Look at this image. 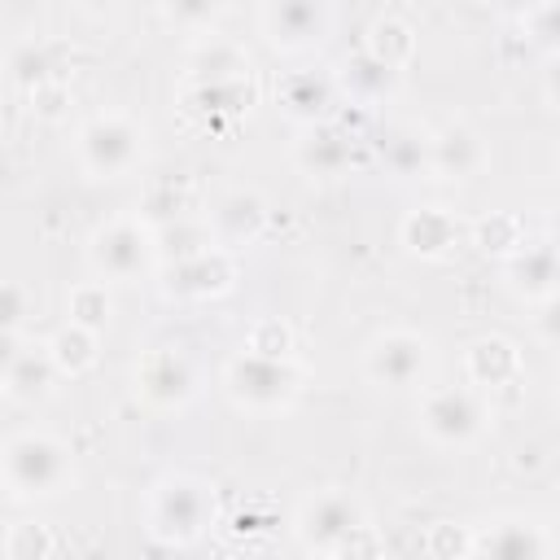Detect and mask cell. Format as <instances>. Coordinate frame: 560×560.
Returning a JSON list of instances; mask_svg holds the SVG:
<instances>
[{
  "label": "cell",
  "instance_id": "26",
  "mask_svg": "<svg viewBox=\"0 0 560 560\" xmlns=\"http://www.w3.org/2000/svg\"><path fill=\"white\" fill-rule=\"evenodd\" d=\"M363 48H368L372 57H381L385 66L407 70L411 57H416V35H411V26H407L402 18L385 13V18H376V22L368 26V44H363Z\"/></svg>",
  "mask_w": 560,
  "mask_h": 560
},
{
  "label": "cell",
  "instance_id": "8",
  "mask_svg": "<svg viewBox=\"0 0 560 560\" xmlns=\"http://www.w3.org/2000/svg\"><path fill=\"white\" fill-rule=\"evenodd\" d=\"M429 363H433L429 337L411 328H385L363 346V376L376 389H411L416 381H424Z\"/></svg>",
  "mask_w": 560,
  "mask_h": 560
},
{
  "label": "cell",
  "instance_id": "24",
  "mask_svg": "<svg viewBox=\"0 0 560 560\" xmlns=\"http://www.w3.org/2000/svg\"><path fill=\"white\" fill-rule=\"evenodd\" d=\"M96 346H101V332L88 328V324H74V319H66V324L48 337V350H52L61 376H79V372H88V368L96 363V354H101Z\"/></svg>",
  "mask_w": 560,
  "mask_h": 560
},
{
  "label": "cell",
  "instance_id": "4",
  "mask_svg": "<svg viewBox=\"0 0 560 560\" xmlns=\"http://www.w3.org/2000/svg\"><path fill=\"white\" fill-rule=\"evenodd\" d=\"M74 158L83 166V175L92 179H118L131 175L144 158V127L118 109L109 114H92L79 131H74Z\"/></svg>",
  "mask_w": 560,
  "mask_h": 560
},
{
  "label": "cell",
  "instance_id": "7",
  "mask_svg": "<svg viewBox=\"0 0 560 560\" xmlns=\"http://www.w3.org/2000/svg\"><path fill=\"white\" fill-rule=\"evenodd\" d=\"M368 525L363 503L350 490H315L293 521V534L302 542V551H319V556H341L346 542Z\"/></svg>",
  "mask_w": 560,
  "mask_h": 560
},
{
  "label": "cell",
  "instance_id": "38",
  "mask_svg": "<svg viewBox=\"0 0 560 560\" xmlns=\"http://www.w3.org/2000/svg\"><path fill=\"white\" fill-rule=\"evenodd\" d=\"M481 4H486V9H494L499 18H529L542 0H481Z\"/></svg>",
  "mask_w": 560,
  "mask_h": 560
},
{
  "label": "cell",
  "instance_id": "9",
  "mask_svg": "<svg viewBox=\"0 0 560 560\" xmlns=\"http://www.w3.org/2000/svg\"><path fill=\"white\" fill-rule=\"evenodd\" d=\"M158 276H162L158 289H162L166 302H210V298H223L236 284V254L223 249V245H210L201 254L162 262Z\"/></svg>",
  "mask_w": 560,
  "mask_h": 560
},
{
  "label": "cell",
  "instance_id": "25",
  "mask_svg": "<svg viewBox=\"0 0 560 560\" xmlns=\"http://www.w3.org/2000/svg\"><path fill=\"white\" fill-rule=\"evenodd\" d=\"M153 241H158V258L162 262H175V258H188V254H201V249L219 245L214 232H210V219H192V214L171 219V223H158L153 228Z\"/></svg>",
  "mask_w": 560,
  "mask_h": 560
},
{
  "label": "cell",
  "instance_id": "30",
  "mask_svg": "<svg viewBox=\"0 0 560 560\" xmlns=\"http://www.w3.org/2000/svg\"><path fill=\"white\" fill-rule=\"evenodd\" d=\"M66 311H70L74 324H88V328L101 332V328L109 324V315H114V302H109L105 280H83V284H74L70 298H66Z\"/></svg>",
  "mask_w": 560,
  "mask_h": 560
},
{
  "label": "cell",
  "instance_id": "13",
  "mask_svg": "<svg viewBox=\"0 0 560 560\" xmlns=\"http://www.w3.org/2000/svg\"><path fill=\"white\" fill-rule=\"evenodd\" d=\"M486 162H490L486 140L464 122H446L429 136V175H438V179H451V184L477 179L486 171Z\"/></svg>",
  "mask_w": 560,
  "mask_h": 560
},
{
  "label": "cell",
  "instance_id": "5",
  "mask_svg": "<svg viewBox=\"0 0 560 560\" xmlns=\"http://www.w3.org/2000/svg\"><path fill=\"white\" fill-rule=\"evenodd\" d=\"M88 267L109 284H127L162 267L149 219H109L88 236Z\"/></svg>",
  "mask_w": 560,
  "mask_h": 560
},
{
  "label": "cell",
  "instance_id": "3",
  "mask_svg": "<svg viewBox=\"0 0 560 560\" xmlns=\"http://www.w3.org/2000/svg\"><path fill=\"white\" fill-rule=\"evenodd\" d=\"M223 394L241 411H284L302 394V368L289 354H262L245 346L223 363Z\"/></svg>",
  "mask_w": 560,
  "mask_h": 560
},
{
  "label": "cell",
  "instance_id": "28",
  "mask_svg": "<svg viewBox=\"0 0 560 560\" xmlns=\"http://www.w3.org/2000/svg\"><path fill=\"white\" fill-rule=\"evenodd\" d=\"M162 22L188 35H206L219 26V18L228 13V0H158Z\"/></svg>",
  "mask_w": 560,
  "mask_h": 560
},
{
  "label": "cell",
  "instance_id": "16",
  "mask_svg": "<svg viewBox=\"0 0 560 560\" xmlns=\"http://www.w3.org/2000/svg\"><path fill=\"white\" fill-rule=\"evenodd\" d=\"M293 158L311 179H337V175H346L354 166V140L332 122H311L302 131Z\"/></svg>",
  "mask_w": 560,
  "mask_h": 560
},
{
  "label": "cell",
  "instance_id": "15",
  "mask_svg": "<svg viewBox=\"0 0 560 560\" xmlns=\"http://www.w3.org/2000/svg\"><path fill=\"white\" fill-rule=\"evenodd\" d=\"M206 219H210L214 241H219L223 249H232V254H236L241 245H254V241L267 232V201H262L258 192L236 188V192L219 197V201H214V210H210Z\"/></svg>",
  "mask_w": 560,
  "mask_h": 560
},
{
  "label": "cell",
  "instance_id": "14",
  "mask_svg": "<svg viewBox=\"0 0 560 560\" xmlns=\"http://www.w3.org/2000/svg\"><path fill=\"white\" fill-rule=\"evenodd\" d=\"M503 280L525 302H542V298L560 293V245L556 241H525L516 254L503 258Z\"/></svg>",
  "mask_w": 560,
  "mask_h": 560
},
{
  "label": "cell",
  "instance_id": "40",
  "mask_svg": "<svg viewBox=\"0 0 560 560\" xmlns=\"http://www.w3.org/2000/svg\"><path fill=\"white\" fill-rule=\"evenodd\" d=\"M74 4H79L83 13H92V18H96V13H109L118 0H74Z\"/></svg>",
  "mask_w": 560,
  "mask_h": 560
},
{
  "label": "cell",
  "instance_id": "32",
  "mask_svg": "<svg viewBox=\"0 0 560 560\" xmlns=\"http://www.w3.org/2000/svg\"><path fill=\"white\" fill-rule=\"evenodd\" d=\"M57 542L39 529V525H9L4 534V556L9 560H39V556H52Z\"/></svg>",
  "mask_w": 560,
  "mask_h": 560
},
{
  "label": "cell",
  "instance_id": "1",
  "mask_svg": "<svg viewBox=\"0 0 560 560\" xmlns=\"http://www.w3.org/2000/svg\"><path fill=\"white\" fill-rule=\"evenodd\" d=\"M0 481L13 503L57 499L74 481V451L39 429H22L0 451Z\"/></svg>",
  "mask_w": 560,
  "mask_h": 560
},
{
  "label": "cell",
  "instance_id": "27",
  "mask_svg": "<svg viewBox=\"0 0 560 560\" xmlns=\"http://www.w3.org/2000/svg\"><path fill=\"white\" fill-rule=\"evenodd\" d=\"M381 158H385V171L398 175V179L429 175V131H420V127H398V131H389Z\"/></svg>",
  "mask_w": 560,
  "mask_h": 560
},
{
  "label": "cell",
  "instance_id": "36",
  "mask_svg": "<svg viewBox=\"0 0 560 560\" xmlns=\"http://www.w3.org/2000/svg\"><path fill=\"white\" fill-rule=\"evenodd\" d=\"M534 306H538V315H534L538 341H547V346L560 350V293H551V298H542V302H534Z\"/></svg>",
  "mask_w": 560,
  "mask_h": 560
},
{
  "label": "cell",
  "instance_id": "11",
  "mask_svg": "<svg viewBox=\"0 0 560 560\" xmlns=\"http://www.w3.org/2000/svg\"><path fill=\"white\" fill-rule=\"evenodd\" d=\"M61 368L48 350V341H22V337H4V398L9 402H39L52 394Z\"/></svg>",
  "mask_w": 560,
  "mask_h": 560
},
{
  "label": "cell",
  "instance_id": "21",
  "mask_svg": "<svg viewBox=\"0 0 560 560\" xmlns=\"http://www.w3.org/2000/svg\"><path fill=\"white\" fill-rule=\"evenodd\" d=\"M398 74H402V70H394V66H385L381 57H372L368 48H359L354 57L341 61L337 83H341L354 101H385V96L398 88Z\"/></svg>",
  "mask_w": 560,
  "mask_h": 560
},
{
  "label": "cell",
  "instance_id": "12",
  "mask_svg": "<svg viewBox=\"0 0 560 560\" xmlns=\"http://www.w3.org/2000/svg\"><path fill=\"white\" fill-rule=\"evenodd\" d=\"M136 394L149 407L162 411H179L184 402H192L197 394V368L188 363V354L179 350H149L136 363Z\"/></svg>",
  "mask_w": 560,
  "mask_h": 560
},
{
  "label": "cell",
  "instance_id": "20",
  "mask_svg": "<svg viewBox=\"0 0 560 560\" xmlns=\"http://www.w3.org/2000/svg\"><path fill=\"white\" fill-rule=\"evenodd\" d=\"M464 372L477 389H503L521 376V350L508 337H477L464 354Z\"/></svg>",
  "mask_w": 560,
  "mask_h": 560
},
{
  "label": "cell",
  "instance_id": "19",
  "mask_svg": "<svg viewBox=\"0 0 560 560\" xmlns=\"http://www.w3.org/2000/svg\"><path fill=\"white\" fill-rule=\"evenodd\" d=\"M276 101H280L284 114H289L293 122H302V127L324 122L328 109H332V101H337V79H328V74H319V70H293V74L280 79Z\"/></svg>",
  "mask_w": 560,
  "mask_h": 560
},
{
  "label": "cell",
  "instance_id": "17",
  "mask_svg": "<svg viewBox=\"0 0 560 560\" xmlns=\"http://www.w3.org/2000/svg\"><path fill=\"white\" fill-rule=\"evenodd\" d=\"M547 551H551L547 529L525 521V516H503V521H490L486 529L472 534V556L525 560V556H547Z\"/></svg>",
  "mask_w": 560,
  "mask_h": 560
},
{
  "label": "cell",
  "instance_id": "29",
  "mask_svg": "<svg viewBox=\"0 0 560 560\" xmlns=\"http://www.w3.org/2000/svg\"><path fill=\"white\" fill-rule=\"evenodd\" d=\"M468 236H472V245L477 249H486V254H499V258H508V254H516L529 236H525V228H521V219L516 214H490V219H481V223H472L468 228Z\"/></svg>",
  "mask_w": 560,
  "mask_h": 560
},
{
  "label": "cell",
  "instance_id": "37",
  "mask_svg": "<svg viewBox=\"0 0 560 560\" xmlns=\"http://www.w3.org/2000/svg\"><path fill=\"white\" fill-rule=\"evenodd\" d=\"M22 324H26V293L18 280L4 284V337H22Z\"/></svg>",
  "mask_w": 560,
  "mask_h": 560
},
{
  "label": "cell",
  "instance_id": "2",
  "mask_svg": "<svg viewBox=\"0 0 560 560\" xmlns=\"http://www.w3.org/2000/svg\"><path fill=\"white\" fill-rule=\"evenodd\" d=\"M144 521L162 547H192L214 525V486L188 472H166L149 490Z\"/></svg>",
  "mask_w": 560,
  "mask_h": 560
},
{
  "label": "cell",
  "instance_id": "35",
  "mask_svg": "<svg viewBox=\"0 0 560 560\" xmlns=\"http://www.w3.org/2000/svg\"><path fill=\"white\" fill-rule=\"evenodd\" d=\"M249 350H262V354H289L293 350V332L280 324V319H258L249 328Z\"/></svg>",
  "mask_w": 560,
  "mask_h": 560
},
{
  "label": "cell",
  "instance_id": "41",
  "mask_svg": "<svg viewBox=\"0 0 560 560\" xmlns=\"http://www.w3.org/2000/svg\"><path fill=\"white\" fill-rule=\"evenodd\" d=\"M556 398H560V376H556Z\"/></svg>",
  "mask_w": 560,
  "mask_h": 560
},
{
  "label": "cell",
  "instance_id": "6",
  "mask_svg": "<svg viewBox=\"0 0 560 560\" xmlns=\"http://www.w3.org/2000/svg\"><path fill=\"white\" fill-rule=\"evenodd\" d=\"M490 424L486 389L477 385H438L420 398V433L438 446H472Z\"/></svg>",
  "mask_w": 560,
  "mask_h": 560
},
{
  "label": "cell",
  "instance_id": "22",
  "mask_svg": "<svg viewBox=\"0 0 560 560\" xmlns=\"http://www.w3.org/2000/svg\"><path fill=\"white\" fill-rule=\"evenodd\" d=\"M192 109L210 114V118H236L254 105V79L249 74H232V79H192L188 92Z\"/></svg>",
  "mask_w": 560,
  "mask_h": 560
},
{
  "label": "cell",
  "instance_id": "39",
  "mask_svg": "<svg viewBox=\"0 0 560 560\" xmlns=\"http://www.w3.org/2000/svg\"><path fill=\"white\" fill-rule=\"evenodd\" d=\"M542 92H547V101L560 109V52H547V66H542Z\"/></svg>",
  "mask_w": 560,
  "mask_h": 560
},
{
  "label": "cell",
  "instance_id": "34",
  "mask_svg": "<svg viewBox=\"0 0 560 560\" xmlns=\"http://www.w3.org/2000/svg\"><path fill=\"white\" fill-rule=\"evenodd\" d=\"M525 22L534 44H542L547 52H560V0H542Z\"/></svg>",
  "mask_w": 560,
  "mask_h": 560
},
{
  "label": "cell",
  "instance_id": "33",
  "mask_svg": "<svg viewBox=\"0 0 560 560\" xmlns=\"http://www.w3.org/2000/svg\"><path fill=\"white\" fill-rule=\"evenodd\" d=\"M184 214H188V197H184V188H175V184H158V188L149 192L140 219H149V223L158 228V223H171V219H184Z\"/></svg>",
  "mask_w": 560,
  "mask_h": 560
},
{
  "label": "cell",
  "instance_id": "31",
  "mask_svg": "<svg viewBox=\"0 0 560 560\" xmlns=\"http://www.w3.org/2000/svg\"><path fill=\"white\" fill-rule=\"evenodd\" d=\"M9 79H13V88H22V92L31 96L35 88L57 83V66L48 61V48H39V44H22V48L9 57Z\"/></svg>",
  "mask_w": 560,
  "mask_h": 560
},
{
  "label": "cell",
  "instance_id": "18",
  "mask_svg": "<svg viewBox=\"0 0 560 560\" xmlns=\"http://www.w3.org/2000/svg\"><path fill=\"white\" fill-rule=\"evenodd\" d=\"M398 236H402V245H407L416 258H433V262H438V258H446V254L459 249L464 228H459V219H455L451 210H442V206H420V210H411V214L402 219Z\"/></svg>",
  "mask_w": 560,
  "mask_h": 560
},
{
  "label": "cell",
  "instance_id": "23",
  "mask_svg": "<svg viewBox=\"0 0 560 560\" xmlns=\"http://www.w3.org/2000/svg\"><path fill=\"white\" fill-rule=\"evenodd\" d=\"M188 70L192 79H232V74H249V57L241 44L223 35H201V44L188 52Z\"/></svg>",
  "mask_w": 560,
  "mask_h": 560
},
{
  "label": "cell",
  "instance_id": "10",
  "mask_svg": "<svg viewBox=\"0 0 560 560\" xmlns=\"http://www.w3.org/2000/svg\"><path fill=\"white\" fill-rule=\"evenodd\" d=\"M258 22L276 52H306L328 39L332 4L328 0H267Z\"/></svg>",
  "mask_w": 560,
  "mask_h": 560
}]
</instances>
